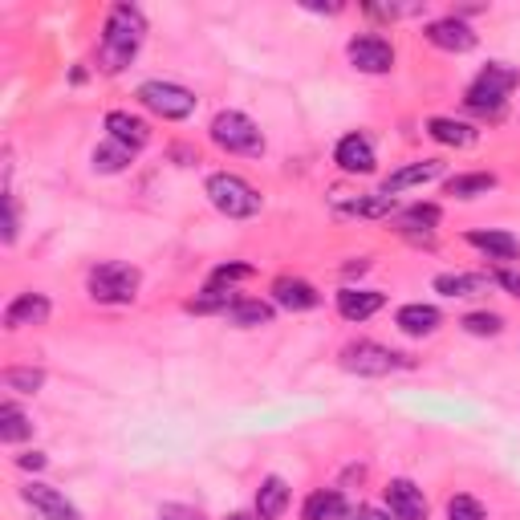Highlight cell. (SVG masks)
<instances>
[{"label": "cell", "instance_id": "6da1fadb", "mask_svg": "<svg viewBox=\"0 0 520 520\" xmlns=\"http://www.w3.org/2000/svg\"><path fill=\"white\" fill-rule=\"evenodd\" d=\"M143 37H147V17H143V9L126 5V0L110 5L106 25H102V41H98V53H94V57H98V70H102V74H122L126 65L139 57Z\"/></svg>", "mask_w": 520, "mask_h": 520}, {"label": "cell", "instance_id": "7a4b0ae2", "mask_svg": "<svg viewBox=\"0 0 520 520\" xmlns=\"http://www.w3.org/2000/svg\"><path fill=\"white\" fill-rule=\"evenodd\" d=\"M516 86H520V70H512V65H504V61H492V65H484V70H480V78L468 86L464 106L472 114H480V118H500L504 102H508V94Z\"/></svg>", "mask_w": 520, "mask_h": 520}, {"label": "cell", "instance_id": "3957f363", "mask_svg": "<svg viewBox=\"0 0 520 520\" xmlns=\"http://www.w3.org/2000/svg\"><path fill=\"white\" fill-rule=\"evenodd\" d=\"M139 285H143V273L135 265H126V260H102L86 277V293L98 305H130L139 297Z\"/></svg>", "mask_w": 520, "mask_h": 520}, {"label": "cell", "instance_id": "277c9868", "mask_svg": "<svg viewBox=\"0 0 520 520\" xmlns=\"http://www.w3.org/2000/svg\"><path fill=\"white\" fill-rule=\"evenodd\" d=\"M204 191H208L212 208H216L220 216H228V220H252V216L260 212V204H265V200H260V191H256L244 175H232V171L208 175Z\"/></svg>", "mask_w": 520, "mask_h": 520}, {"label": "cell", "instance_id": "5b68a950", "mask_svg": "<svg viewBox=\"0 0 520 520\" xmlns=\"http://www.w3.org/2000/svg\"><path fill=\"white\" fill-rule=\"evenodd\" d=\"M208 130H212V143L228 155H252V159L265 155V135H260V126L240 110H220Z\"/></svg>", "mask_w": 520, "mask_h": 520}, {"label": "cell", "instance_id": "8992f818", "mask_svg": "<svg viewBox=\"0 0 520 520\" xmlns=\"http://www.w3.org/2000/svg\"><path fill=\"white\" fill-rule=\"evenodd\" d=\"M338 362H342V370L362 374V378H382V374H395V370L411 366V358H407V354L390 350V346H382V342H366V338H362V342L342 346Z\"/></svg>", "mask_w": 520, "mask_h": 520}, {"label": "cell", "instance_id": "52a82bcc", "mask_svg": "<svg viewBox=\"0 0 520 520\" xmlns=\"http://www.w3.org/2000/svg\"><path fill=\"white\" fill-rule=\"evenodd\" d=\"M139 102L151 110V114H159V118H167V122H183V118H191L195 114V98L187 86H179V82H163V78H151V82H143L139 86Z\"/></svg>", "mask_w": 520, "mask_h": 520}, {"label": "cell", "instance_id": "ba28073f", "mask_svg": "<svg viewBox=\"0 0 520 520\" xmlns=\"http://www.w3.org/2000/svg\"><path fill=\"white\" fill-rule=\"evenodd\" d=\"M346 57L358 74H390L395 70V45L378 33H358L350 45H346Z\"/></svg>", "mask_w": 520, "mask_h": 520}, {"label": "cell", "instance_id": "9c48e42d", "mask_svg": "<svg viewBox=\"0 0 520 520\" xmlns=\"http://www.w3.org/2000/svg\"><path fill=\"white\" fill-rule=\"evenodd\" d=\"M423 37H427L435 49H443V53H468V49H476V29H472L468 21H460V17H439V21H431V25L423 29Z\"/></svg>", "mask_w": 520, "mask_h": 520}, {"label": "cell", "instance_id": "30bf717a", "mask_svg": "<svg viewBox=\"0 0 520 520\" xmlns=\"http://www.w3.org/2000/svg\"><path fill=\"white\" fill-rule=\"evenodd\" d=\"M386 512L395 520H427V496L415 480H390L386 484Z\"/></svg>", "mask_w": 520, "mask_h": 520}, {"label": "cell", "instance_id": "8fae6325", "mask_svg": "<svg viewBox=\"0 0 520 520\" xmlns=\"http://www.w3.org/2000/svg\"><path fill=\"white\" fill-rule=\"evenodd\" d=\"M334 163L346 171V175H370L378 167V155H374V143L362 135V130H354V135H346L338 147H334Z\"/></svg>", "mask_w": 520, "mask_h": 520}, {"label": "cell", "instance_id": "7c38bea8", "mask_svg": "<svg viewBox=\"0 0 520 520\" xmlns=\"http://www.w3.org/2000/svg\"><path fill=\"white\" fill-rule=\"evenodd\" d=\"M106 130H110V139L122 143L126 151H143L151 143V122L139 118V114H130V110H110Z\"/></svg>", "mask_w": 520, "mask_h": 520}, {"label": "cell", "instance_id": "4fadbf2b", "mask_svg": "<svg viewBox=\"0 0 520 520\" xmlns=\"http://www.w3.org/2000/svg\"><path fill=\"white\" fill-rule=\"evenodd\" d=\"M53 313L45 293H17L5 309V330H25V325H45Z\"/></svg>", "mask_w": 520, "mask_h": 520}, {"label": "cell", "instance_id": "5bb4252c", "mask_svg": "<svg viewBox=\"0 0 520 520\" xmlns=\"http://www.w3.org/2000/svg\"><path fill=\"white\" fill-rule=\"evenodd\" d=\"M273 305H281L289 313H309V309L321 305V293H317V285H309L301 277H277L273 281Z\"/></svg>", "mask_w": 520, "mask_h": 520}, {"label": "cell", "instance_id": "9a60e30c", "mask_svg": "<svg viewBox=\"0 0 520 520\" xmlns=\"http://www.w3.org/2000/svg\"><path fill=\"white\" fill-rule=\"evenodd\" d=\"M21 496H25V504H33L45 520H82V512H78L70 500H65L57 488H49V484H25Z\"/></svg>", "mask_w": 520, "mask_h": 520}, {"label": "cell", "instance_id": "2e32d148", "mask_svg": "<svg viewBox=\"0 0 520 520\" xmlns=\"http://www.w3.org/2000/svg\"><path fill=\"white\" fill-rule=\"evenodd\" d=\"M439 175H443V163H439V159L407 163V167L390 171V175L382 179V195H390V200H395L399 191H407V187H423V183H431V179H439Z\"/></svg>", "mask_w": 520, "mask_h": 520}, {"label": "cell", "instance_id": "e0dca14e", "mask_svg": "<svg viewBox=\"0 0 520 520\" xmlns=\"http://www.w3.org/2000/svg\"><path fill=\"white\" fill-rule=\"evenodd\" d=\"M472 248H480L488 260H504V265H512V260H520V240L512 236V232H500V228H472L468 236H464Z\"/></svg>", "mask_w": 520, "mask_h": 520}, {"label": "cell", "instance_id": "ac0fdd59", "mask_svg": "<svg viewBox=\"0 0 520 520\" xmlns=\"http://www.w3.org/2000/svg\"><path fill=\"white\" fill-rule=\"evenodd\" d=\"M427 135H431L435 143H443V147H460V151L480 143V130H476L472 122L447 118V114H435V118H427Z\"/></svg>", "mask_w": 520, "mask_h": 520}, {"label": "cell", "instance_id": "d6986e66", "mask_svg": "<svg viewBox=\"0 0 520 520\" xmlns=\"http://www.w3.org/2000/svg\"><path fill=\"white\" fill-rule=\"evenodd\" d=\"M395 325L407 334V338H431L439 325H443V313L435 305H423V301H411L395 313Z\"/></svg>", "mask_w": 520, "mask_h": 520}, {"label": "cell", "instance_id": "ffe728a7", "mask_svg": "<svg viewBox=\"0 0 520 520\" xmlns=\"http://www.w3.org/2000/svg\"><path fill=\"white\" fill-rule=\"evenodd\" d=\"M382 305H386V293H378V289H354V285H346L338 293V313L346 321H370Z\"/></svg>", "mask_w": 520, "mask_h": 520}, {"label": "cell", "instance_id": "44dd1931", "mask_svg": "<svg viewBox=\"0 0 520 520\" xmlns=\"http://www.w3.org/2000/svg\"><path fill=\"white\" fill-rule=\"evenodd\" d=\"M346 512H350V504L334 488H317L301 504V520H346Z\"/></svg>", "mask_w": 520, "mask_h": 520}, {"label": "cell", "instance_id": "7402d4cb", "mask_svg": "<svg viewBox=\"0 0 520 520\" xmlns=\"http://www.w3.org/2000/svg\"><path fill=\"white\" fill-rule=\"evenodd\" d=\"M488 285H492V277H484V273H439L431 281V289L443 297H480V293H488Z\"/></svg>", "mask_w": 520, "mask_h": 520}, {"label": "cell", "instance_id": "603a6c76", "mask_svg": "<svg viewBox=\"0 0 520 520\" xmlns=\"http://www.w3.org/2000/svg\"><path fill=\"white\" fill-rule=\"evenodd\" d=\"M289 484L281 480V476H265L260 480V488H256V516L260 520H277L285 508H289Z\"/></svg>", "mask_w": 520, "mask_h": 520}, {"label": "cell", "instance_id": "cb8c5ba5", "mask_svg": "<svg viewBox=\"0 0 520 520\" xmlns=\"http://www.w3.org/2000/svg\"><path fill=\"white\" fill-rule=\"evenodd\" d=\"M232 325H240V330H256V325H273L277 309L269 301H256V297H240L228 313H224Z\"/></svg>", "mask_w": 520, "mask_h": 520}, {"label": "cell", "instance_id": "d4e9b609", "mask_svg": "<svg viewBox=\"0 0 520 520\" xmlns=\"http://www.w3.org/2000/svg\"><path fill=\"white\" fill-rule=\"evenodd\" d=\"M496 187V175L492 171H464V175H451L443 183L447 195H455V200H476V195H488Z\"/></svg>", "mask_w": 520, "mask_h": 520}, {"label": "cell", "instance_id": "484cf974", "mask_svg": "<svg viewBox=\"0 0 520 520\" xmlns=\"http://www.w3.org/2000/svg\"><path fill=\"white\" fill-rule=\"evenodd\" d=\"M342 216H362V220H382V216H395V200L390 195H358V200H338Z\"/></svg>", "mask_w": 520, "mask_h": 520}, {"label": "cell", "instance_id": "4316f807", "mask_svg": "<svg viewBox=\"0 0 520 520\" xmlns=\"http://www.w3.org/2000/svg\"><path fill=\"white\" fill-rule=\"evenodd\" d=\"M236 289H224V285H208L200 297L187 301V313H228L236 305Z\"/></svg>", "mask_w": 520, "mask_h": 520}, {"label": "cell", "instance_id": "83f0119b", "mask_svg": "<svg viewBox=\"0 0 520 520\" xmlns=\"http://www.w3.org/2000/svg\"><path fill=\"white\" fill-rule=\"evenodd\" d=\"M29 435H33V423H29V415H25L17 403L0 407V439H5V443H21V439H29Z\"/></svg>", "mask_w": 520, "mask_h": 520}, {"label": "cell", "instance_id": "f1b7e54d", "mask_svg": "<svg viewBox=\"0 0 520 520\" xmlns=\"http://www.w3.org/2000/svg\"><path fill=\"white\" fill-rule=\"evenodd\" d=\"M130 159H135V151H126L122 143H102V147H94V171H102V175H118V171H126L130 167Z\"/></svg>", "mask_w": 520, "mask_h": 520}, {"label": "cell", "instance_id": "f546056e", "mask_svg": "<svg viewBox=\"0 0 520 520\" xmlns=\"http://www.w3.org/2000/svg\"><path fill=\"white\" fill-rule=\"evenodd\" d=\"M0 382H5L9 390H21V395H37L41 382H45V370H37V366H9L5 374H0Z\"/></svg>", "mask_w": 520, "mask_h": 520}, {"label": "cell", "instance_id": "4dcf8cb0", "mask_svg": "<svg viewBox=\"0 0 520 520\" xmlns=\"http://www.w3.org/2000/svg\"><path fill=\"white\" fill-rule=\"evenodd\" d=\"M460 325H464V334H472V338H496V334L504 330V317H500V313L480 309V313H468Z\"/></svg>", "mask_w": 520, "mask_h": 520}, {"label": "cell", "instance_id": "1f68e13d", "mask_svg": "<svg viewBox=\"0 0 520 520\" xmlns=\"http://www.w3.org/2000/svg\"><path fill=\"white\" fill-rule=\"evenodd\" d=\"M447 520H488V512H484V504L476 500V496H451L447 500Z\"/></svg>", "mask_w": 520, "mask_h": 520}, {"label": "cell", "instance_id": "d6a6232c", "mask_svg": "<svg viewBox=\"0 0 520 520\" xmlns=\"http://www.w3.org/2000/svg\"><path fill=\"white\" fill-rule=\"evenodd\" d=\"M439 220H443V212H439L435 204H415V208H407V212L399 216L403 228H423V232H431Z\"/></svg>", "mask_w": 520, "mask_h": 520}, {"label": "cell", "instance_id": "836d02e7", "mask_svg": "<svg viewBox=\"0 0 520 520\" xmlns=\"http://www.w3.org/2000/svg\"><path fill=\"white\" fill-rule=\"evenodd\" d=\"M252 277V265H240V260H228V265H220L216 273H212V285H228L232 289V281H248Z\"/></svg>", "mask_w": 520, "mask_h": 520}, {"label": "cell", "instance_id": "e575fe53", "mask_svg": "<svg viewBox=\"0 0 520 520\" xmlns=\"http://www.w3.org/2000/svg\"><path fill=\"white\" fill-rule=\"evenodd\" d=\"M159 520H208V516L200 508H191V504H163Z\"/></svg>", "mask_w": 520, "mask_h": 520}, {"label": "cell", "instance_id": "d590c367", "mask_svg": "<svg viewBox=\"0 0 520 520\" xmlns=\"http://www.w3.org/2000/svg\"><path fill=\"white\" fill-rule=\"evenodd\" d=\"M17 228H21V216H17V195L9 191V195H5V240H9V244L17 240Z\"/></svg>", "mask_w": 520, "mask_h": 520}, {"label": "cell", "instance_id": "8d00e7d4", "mask_svg": "<svg viewBox=\"0 0 520 520\" xmlns=\"http://www.w3.org/2000/svg\"><path fill=\"white\" fill-rule=\"evenodd\" d=\"M346 520H395L386 508H374V504H358V508H350L346 512Z\"/></svg>", "mask_w": 520, "mask_h": 520}, {"label": "cell", "instance_id": "74e56055", "mask_svg": "<svg viewBox=\"0 0 520 520\" xmlns=\"http://www.w3.org/2000/svg\"><path fill=\"white\" fill-rule=\"evenodd\" d=\"M492 281H496L500 289H508L512 297H520V269H496Z\"/></svg>", "mask_w": 520, "mask_h": 520}, {"label": "cell", "instance_id": "f35d334b", "mask_svg": "<svg viewBox=\"0 0 520 520\" xmlns=\"http://www.w3.org/2000/svg\"><path fill=\"white\" fill-rule=\"evenodd\" d=\"M17 468H25V472H41V468H45V451H25V455H17Z\"/></svg>", "mask_w": 520, "mask_h": 520}, {"label": "cell", "instance_id": "ab89813d", "mask_svg": "<svg viewBox=\"0 0 520 520\" xmlns=\"http://www.w3.org/2000/svg\"><path fill=\"white\" fill-rule=\"evenodd\" d=\"M228 520H260V516H256V512H232Z\"/></svg>", "mask_w": 520, "mask_h": 520}]
</instances>
